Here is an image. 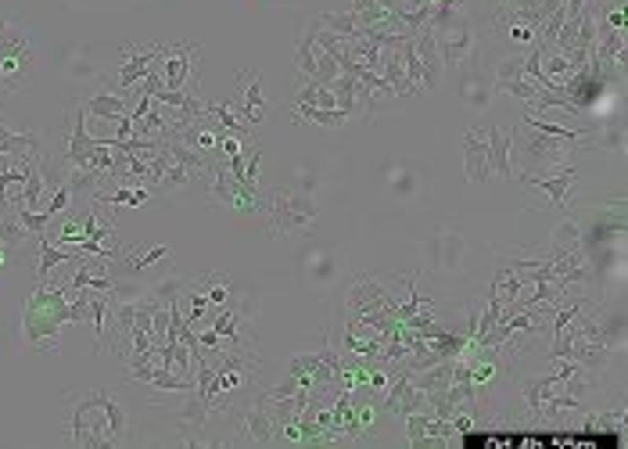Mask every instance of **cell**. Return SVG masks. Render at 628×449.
I'll use <instances>...</instances> for the list:
<instances>
[{
    "label": "cell",
    "instance_id": "obj_1",
    "mask_svg": "<svg viewBox=\"0 0 628 449\" xmlns=\"http://www.w3.org/2000/svg\"><path fill=\"white\" fill-rule=\"evenodd\" d=\"M37 69V33L26 19L8 15L0 26V101L22 94Z\"/></svg>",
    "mask_w": 628,
    "mask_h": 449
},
{
    "label": "cell",
    "instance_id": "obj_2",
    "mask_svg": "<svg viewBox=\"0 0 628 449\" xmlns=\"http://www.w3.org/2000/svg\"><path fill=\"white\" fill-rule=\"evenodd\" d=\"M62 324H69V295H65L62 284L40 281L37 292L30 295V302H26V313H22V331H26L30 349L58 352Z\"/></svg>",
    "mask_w": 628,
    "mask_h": 449
},
{
    "label": "cell",
    "instance_id": "obj_3",
    "mask_svg": "<svg viewBox=\"0 0 628 449\" xmlns=\"http://www.w3.org/2000/svg\"><path fill=\"white\" fill-rule=\"evenodd\" d=\"M108 388H90L87 395H69V420H65V438L72 445H87V449H105L112 445L108 435Z\"/></svg>",
    "mask_w": 628,
    "mask_h": 449
},
{
    "label": "cell",
    "instance_id": "obj_4",
    "mask_svg": "<svg viewBox=\"0 0 628 449\" xmlns=\"http://www.w3.org/2000/svg\"><path fill=\"white\" fill-rule=\"evenodd\" d=\"M320 216V201L317 194L309 191H273V198L266 201V223H269V234L273 238H287V234H298L305 227H312Z\"/></svg>",
    "mask_w": 628,
    "mask_h": 449
},
{
    "label": "cell",
    "instance_id": "obj_5",
    "mask_svg": "<svg viewBox=\"0 0 628 449\" xmlns=\"http://www.w3.org/2000/svg\"><path fill=\"white\" fill-rule=\"evenodd\" d=\"M513 148H521V173H535L542 165H564L567 151L578 148V144H571L564 137H553V133H539V130L521 123V130L513 126Z\"/></svg>",
    "mask_w": 628,
    "mask_h": 449
},
{
    "label": "cell",
    "instance_id": "obj_6",
    "mask_svg": "<svg viewBox=\"0 0 628 449\" xmlns=\"http://www.w3.org/2000/svg\"><path fill=\"white\" fill-rule=\"evenodd\" d=\"M428 259H431L435 274H456L460 263H463V234L446 227V223L435 227V234L428 241Z\"/></svg>",
    "mask_w": 628,
    "mask_h": 449
},
{
    "label": "cell",
    "instance_id": "obj_7",
    "mask_svg": "<svg viewBox=\"0 0 628 449\" xmlns=\"http://www.w3.org/2000/svg\"><path fill=\"white\" fill-rule=\"evenodd\" d=\"M198 51H201L198 44H173V47H165L158 72H162V83L169 90H183L194 80V58H198Z\"/></svg>",
    "mask_w": 628,
    "mask_h": 449
},
{
    "label": "cell",
    "instance_id": "obj_8",
    "mask_svg": "<svg viewBox=\"0 0 628 449\" xmlns=\"http://www.w3.org/2000/svg\"><path fill=\"white\" fill-rule=\"evenodd\" d=\"M237 119H244L248 126H259L266 119V94H262V76L244 69L237 76V101H233Z\"/></svg>",
    "mask_w": 628,
    "mask_h": 449
},
{
    "label": "cell",
    "instance_id": "obj_9",
    "mask_svg": "<svg viewBox=\"0 0 628 449\" xmlns=\"http://www.w3.org/2000/svg\"><path fill=\"white\" fill-rule=\"evenodd\" d=\"M162 55H165V44H155V47H148V51H144V47H133V44L123 47V65H119V80H115L119 90L126 94L130 87H137V83L144 80V72H148Z\"/></svg>",
    "mask_w": 628,
    "mask_h": 449
},
{
    "label": "cell",
    "instance_id": "obj_10",
    "mask_svg": "<svg viewBox=\"0 0 628 449\" xmlns=\"http://www.w3.org/2000/svg\"><path fill=\"white\" fill-rule=\"evenodd\" d=\"M467 76L460 80V97L467 101V108H474V112H481V108H488V101H492V94H496V87H492V80L481 72V55L474 51L467 62Z\"/></svg>",
    "mask_w": 628,
    "mask_h": 449
},
{
    "label": "cell",
    "instance_id": "obj_11",
    "mask_svg": "<svg viewBox=\"0 0 628 449\" xmlns=\"http://www.w3.org/2000/svg\"><path fill=\"white\" fill-rule=\"evenodd\" d=\"M463 173L471 183H488L492 169H488V148H485V130L481 126H471L463 133Z\"/></svg>",
    "mask_w": 628,
    "mask_h": 449
},
{
    "label": "cell",
    "instance_id": "obj_12",
    "mask_svg": "<svg viewBox=\"0 0 628 449\" xmlns=\"http://www.w3.org/2000/svg\"><path fill=\"white\" fill-rule=\"evenodd\" d=\"M485 148H488V169L503 180H513V126H488L485 130Z\"/></svg>",
    "mask_w": 628,
    "mask_h": 449
},
{
    "label": "cell",
    "instance_id": "obj_13",
    "mask_svg": "<svg viewBox=\"0 0 628 449\" xmlns=\"http://www.w3.org/2000/svg\"><path fill=\"white\" fill-rule=\"evenodd\" d=\"M298 267H301V277L309 281V284H331L335 277H338V256L331 252V249H324V245H309L305 252H301V259H298Z\"/></svg>",
    "mask_w": 628,
    "mask_h": 449
},
{
    "label": "cell",
    "instance_id": "obj_14",
    "mask_svg": "<svg viewBox=\"0 0 628 449\" xmlns=\"http://www.w3.org/2000/svg\"><path fill=\"white\" fill-rule=\"evenodd\" d=\"M567 356H571V360H574V363H578L585 374H596V377H599V374L610 367V360H614L607 345L581 338V335H578V327H574V320H571V352H567Z\"/></svg>",
    "mask_w": 628,
    "mask_h": 449
},
{
    "label": "cell",
    "instance_id": "obj_15",
    "mask_svg": "<svg viewBox=\"0 0 628 449\" xmlns=\"http://www.w3.org/2000/svg\"><path fill=\"white\" fill-rule=\"evenodd\" d=\"M413 47H417V58H420V65H424V87L428 90H435L438 83H442V72H446V65H442V55H438V40H435V33L424 26V30H417L413 33Z\"/></svg>",
    "mask_w": 628,
    "mask_h": 449
},
{
    "label": "cell",
    "instance_id": "obj_16",
    "mask_svg": "<svg viewBox=\"0 0 628 449\" xmlns=\"http://www.w3.org/2000/svg\"><path fill=\"white\" fill-rule=\"evenodd\" d=\"M521 180H524L528 187H535V191H542L549 205H556V208H564V205H567V191L574 187V169H571V165H564V169H560L556 176H539V173H521Z\"/></svg>",
    "mask_w": 628,
    "mask_h": 449
},
{
    "label": "cell",
    "instance_id": "obj_17",
    "mask_svg": "<svg viewBox=\"0 0 628 449\" xmlns=\"http://www.w3.org/2000/svg\"><path fill=\"white\" fill-rule=\"evenodd\" d=\"M241 428H244V438L248 442H259V445H266V442H273L276 438V424H273V417H269V406L262 402V395L244 410V420H241Z\"/></svg>",
    "mask_w": 628,
    "mask_h": 449
},
{
    "label": "cell",
    "instance_id": "obj_18",
    "mask_svg": "<svg viewBox=\"0 0 628 449\" xmlns=\"http://www.w3.org/2000/svg\"><path fill=\"white\" fill-rule=\"evenodd\" d=\"M317 55H320V47H317V19H309L301 26V33H298V44H294V69L301 72V80L317 76Z\"/></svg>",
    "mask_w": 628,
    "mask_h": 449
},
{
    "label": "cell",
    "instance_id": "obj_19",
    "mask_svg": "<svg viewBox=\"0 0 628 449\" xmlns=\"http://www.w3.org/2000/svg\"><path fill=\"white\" fill-rule=\"evenodd\" d=\"M83 105V112L90 115V119H119L123 112H126V94L123 90H108V87H101V90H94L90 97H83L80 101Z\"/></svg>",
    "mask_w": 628,
    "mask_h": 449
},
{
    "label": "cell",
    "instance_id": "obj_20",
    "mask_svg": "<svg viewBox=\"0 0 628 449\" xmlns=\"http://www.w3.org/2000/svg\"><path fill=\"white\" fill-rule=\"evenodd\" d=\"M378 72H381V76H385V83L395 90V97H413V94H417V87L406 80V69H403L399 47L381 51V65H378Z\"/></svg>",
    "mask_w": 628,
    "mask_h": 449
},
{
    "label": "cell",
    "instance_id": "obj_21",
    "mask_svg": "<svg viewBox=\"0 0 628 449\" xmlns=\"http://www.w3.org/2000/svg\"><path fill=\"white\" fill-rule=\"evenodd\" d=\"M40 241V267H37V281H47L51 277V270L58 267V263H76L83 252H72V249H65V245H55L47 234L44 238H37Z\"/></svg>",
    "mask_w": 628,
    "mask_h": 449
},
{
    "label": "cell",
    "instance_id": "obj_22",
    "mask_svg": "<svg viewBox=\"0 0 628 449\" xmlns=\"http://www.w3.org/2000/svg\"><path fill=\"white\" fill-rule=\"evenodd\" d=\"M556 377L553 374H539V377H524L521 381V395H524V402H528V410L535 413V420H539V410H542V402L556 392Z\"/></svg>",
    "mask_w": 628,
    "mask_h": 449
},
{
    "label": "cell",
    "instance_id": "obj_23",
    "mask_svg": "<svg viewBox=\"0 0 628 449\" xmlns=\"http://www.w3.org/2000/svg\"><path fill=\"white\" fill-rule=\"evenodd\" d=\"M291 112L312 126H327V130H338L349 123V115L342 108H317V105H291Z\"/></svg>",
    "mask_w": 628,
    "mask_h": 449
},
{
    "label": "cell",
    "instance_id": "obj_24",
    "mask_svg": "<svg viewBox=\"0 0 628 449\" xmlns=\"http://www.w3.org/2000/svg\"><path fill=\"white\" fill-rule=\"evenodd\" d=\"M581 231H578V223L574 219H560L553 234H549V256H560V252H571V249H581Z\"/></svg>",
    "mask_w": 628,
    "mask_h": 449
},
{
    "label": "cell",
    "instance_id": "obj_25",
    "mask_svg": "<svg viewBox=\"0 0 628 449\" xmlns=\"http://www.w3.org/2000/svg\"><path fill=\"white\" fill-rule=\"evenodd\" d=\"M191 183H198V176H194L187 165L169 162L165 173H162V180H158V187H155V194H173V191H183V187H191Z\"/></svg>",
    "mask_w": 628,
    "mask_h": 449
},
{
    "label": "cell",
    "instance_id": "obj_26",
    "mask_svg": "<svg viewBox=\"0 0 628 449\" xmlns=\"http://www.w3.org/2000/svg\"><path fill=\"white\" fill-rule=\"evenodd\" d=\"M317 22L324 26V30H331V33H338V37H345V40H352V37H360V22H356V15L352 12H324V15H317Z\"/></svg>",
    "mask_w": 628,
    "mask_h": 449
},
{
    "label": "cell",
    "instance_id": "obj_27",
    "mask_svg": "<svg viewBox=\"0 0 628 449\" xmlns=\"http://www.w3.org/2000/svg\"><path fill=\"white\" fill-rule=\"evenodd\" d=\"M388 187H392V194H395V198H413V194L420 191V176H417L410 165H403V169L395 165V169H392V176H388Z\"/></svg>",
    "mask_w": 628,
    "mask_h": 449
},
{
    "label": "cell",
    "instance_id": "obj_28",
    "mask_svg": "<svg viewBox=\"0 0 628 449\" xmlns=\"http://www.w3.org/2000/svg\"><path fill=\"white\" fill-rule=\"evenodd\" d=\"M15 208H19L22 227H26L33 238H44V234H47V227L55 223V216H51L47 208H22V205H15Z\"/></svg>",
    "mask_w": 628,
    "mask_h": 449
},
{
    "label": "cell",
    "instance_id": "obj_29",
    "mask_svg": "<svg viewBox=\"0 0 628 449\" xmlns=\"http://www.w3.org/2000/svg\"><path fill=\"white\" fill-rule=\"evenodd\" d=\"M399 58H403V69H406V80L420 90L424 87V65H420V58H417V47H413V37H406L403 40V47H399Z\"/></svg>",
    "mask_w": 628,
    "mask_h": 449
},
{
    "label": "cell",
    "instance_id": "obj_30",
    "mask_svg": "<svg viewBox=\"0 0 628 449\" xmlns=\"http://www.w3.org/2000/svg\"><path fill=\"white\" fill-rule=\"evenodd\" d=\"M496 90H503V94L517 97V101H521L524 108H528V105H535V97L542 94V87H539V83H531L528 76H521V80H510V83H499Z\"/></svg>",
    "mask_w": 628,
    "mask_h": 449
},
{
    "label": "cell",
    "instance_id": "obj_31",
    "mask_svg": "<svg viewBox=\"0 0 628 449\" xmlns=\"http://www.w3.org/2000/svg\"><path fill=\"white\" fill-rule=\"evenodd\" d=\"M521 76H524V51H513V55L499 58L492 87H499V83H510V80H521Z\"/></svg>",
    "mask_w": 628,
    "mask_h": 449
},
{
    "label": "cell",
    "instance_id": "obj_32",
    "mask_svg": "<svg viewBox=\"0 0 628 449\" xmlns=\"http://www.w3.org/2000/svg\"><path fill=\"white\" fill-rule=\"evenodd\" d=\"M431 410H417V413H406L403 420H406V438H410V445H424L428 442V424H431Z\"/></svg>",
    "mask_w": 628,
    "mask_h": 449
},
{
    "label": "cell",
    "instance_id": "obj_33",
    "mask_svg": "<svg viewBox=\"0 0 628 449\" xmlns=\"http://www.w3.org/2000/svg\"><path fill=\"white\" fill-rule=\"evenodd\" d=\"M317 367H320V352H298V356L287 363V374H291V377H309V381H312Z\"/></svg>",
    "mask_w": 628,
    "mask_h": 449
},
{
    "label": "cell",
    "instance_id": "obj_34",
    "mask_svg": "<svg viewBox=\"0 0 628 449\" xmlns=\"http://www.w3.org/2000/svg\"><path fill=\"white\" fill-rule=\"evenodd\" d=\"M338 76H342V65H338L327 51H320V55H317V76H312V80H317L320 87H331Z\"/></svg>",
    "mask_w": 628,
    "mask_h": 449
},
{
    "label": "cell",
    "instance_id": "obj_35",
    "mask_svg": "<svg viewBox=\"0 0 628 449\" xmlns=\"http://www.w3.org/2000/svg\"><path fill=\"white\" fill-rule=\"evenodd\" d=\"M69 72H72V80H90L94 76V69H90V62H87V47L83 44H76L72 51H69Z\"/></svg>",
    "mask_w": 628,
    "mask_h": 449
},
{
    "label": "cell",
    "instance_id": "obj_36",
    "mask_svg": "<svg viewBox=\"0 0 628 449\" xmlns=\"http://www.w3.org/2000/svg\"><path fill=\"white\" fill-rule=\"evenodd\" d=\"M259 173H262V148L244 151V187H259Z\"/></svg>",
    "mask_w": 628,
    "mask_h": 449
},
{
    "label": "cell",
    "instance_id": "obj_37",
    "mask_svg": "<svg viewBox=\"0 0 628 449\" xmlns=\"http://www.w3.org/2000/svg\"><path fill=\"white\" fill-rule=\"evenodd\" d=\"M133 252H137V259H140V267H144V270H151V267H158L162 259H169V256H173V249H169V245H155V249H148V252H144V249H133Z\"/></svg>",
    "mask_w": 628,
    "mask_h": 449
},
{
    "label": "cell",
    "instance_id": "obj_38",
    "mask_svg": "<svg viewBox=\"0 0 628 449\" xmlns=\"http://www.w3.org/2000/svg\"><path fill=\"white\" fill-rule=\"evenodd\" d=\"M69 205H72V191L62 183L58 191H55V198H51V205H47V212L51 216H62V212H69Z\"/></svg>",
    "mask_w": 628,
    "mask_h": 449
},
{
    "label": "cell",
    "instance_id": "obj_39",
    "mask_svg": "<svg viewBox=\"0 0 628 449\" xmlns=\"http://www.w3.org/2000/svg\"><path fill=\"white\" fill-rule=\"evenodd\" d=\"M198 342H201V349H208V352H219V349H223V338H219L212 327H208V331H201V335H198Z\"/></svg>",
    "mask_w": 628,
    "mask_h": 449
},
{
    "label": "cell",
    "instance_id": "obj_40",
    "mask_svg": "<svg viewBox=\"0 0 628 449\" xmlns=\"http://www.w3.org/2000/svg\"><path fill=\"white\" fill-rule=\"evenodd\" d=\"M317 108H338V101H335V90H331V87H320V90H317Z\"/></svg>",
    "mask_w": 628,
    "mask_h": 449
},
{
    "label": "cell",
    "instance_id": "obj_41",
    "mask_svg": "<svg viewBox=\"0 0 628 449\" xmlns=\"http://www.w3.org/2000/svg\"><path fill=\"white\" fill-rule=\"evenodd\" d=\"M603 26H607V30H624V8H614V12L607 15Z\"/></svg>",
    "mask_w": 628,
    "mask_h": 449
},
{
    "label": "cell",
    "instance_id": "obj_42",
    "mask_svg": "<svg viewBox=\"0 0 628 449\" xmlns=\"http://www.w3.org/2000/svg\"><path fill=\"white\" fill-rule=\"evenodd\" d=\"M374 8H381V0H352V15H367Z\"/></svg>",
    "mask_w": 628,
    "mask_h": 449
},
{
    "label": "cell",
    "instance_id": "obj_43",
    "mask_svg": "<svg viewBox=\"0 0 628 449\" xmlns=\"http://www.w3.org/2000/svg\"><path fill=\"white\" fill-rule=\"evenodd\" d=\"M8 130V123H4V112H0V133H4Z\"/></svg>",
    "mask_w": 628,
    "mask_h": 449
},
{
    "label": "cell",
    "instance_id": "obj_44",
    "mask_svg": "<svg viewBox=\"0 0 628 449\" xmlns=\"http://www.w3.org/2000/svg\"><path fill=\"white\" fill-rule=\"evenodd\" d=\"M4 19H8V15H4V12H0V26H4Z\"/></svg>",
    "mask_w": 628,
    "mask_h": 449
}]
</instances>
